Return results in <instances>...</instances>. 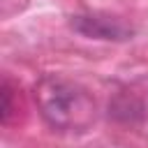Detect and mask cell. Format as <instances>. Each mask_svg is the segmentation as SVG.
Instances as JSON below:
<instances>
[{
    "label": "cell",
    "mask_w": 148,
    "mask_h": 148,
    "mask_svg": "<svg viewBox=\"0 0 148 148\" xmlns=\"http://www.w3.org/2000/svg\"><path fill=\"white\" fill-rule=\"evenodd\" d=\"M35 102L42 118L58 132H88L97 120L92 95L62 76H42L35 83Z\"/></svg>",
    "instance_id": "1"
},
{
    "label": "cell",
    "mask_w": 148,
    "mask_h": 148,
    "mask_svg": "<svg viewBox=\"0 0 148 148\" xmlns=\"http://www.w3.org/2000/svg\"><path fill=\"white\" fill-rule=\"evenodd\" d=\"M69 28L86 39H102V42H127L134 37V28L111 14H74L69 18Z\"/></svg>",
    "instance_id": "2"
}]
</instances>
